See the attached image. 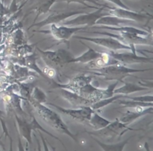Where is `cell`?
Listing matches in <instances>:
<instances>
[{
    "label": "cell",
    "mask_w": 153,
    "mask_h": 151,
    "mask_svg": "<svg viewBox=\"0 0 153 151\" xmlns=\"http://www.w3.org/2000/svg\"><path fill=\"white\" fill-rule=\"evenodd\" d=\"M134 21L128 20V19H121V18L117 17V16L108 15V16H105L98 19L97 24L99 25H103L105 26H111V27H120L121 24H128Z\"/></svg>",
    "instance_id": "obj_18"
},
{
    "label": "cell",
    "mask_w": 153,
    "mask_h": 151,
    "mask_svg": "<svg viewBox=\"0 0 153 151\" xmlns=\"http://www.w3.org/2000/svg\"><path fill=\"white\" fill-rule=\"evenodd\" d=\"M139 85L143 87H146L147 89H153V80H142L139 82Z\"/></svg>",
    "instance_id": "obj_27"
},
{
    "label": "cell",
    "mask_w": 153,
    "mask_h": 151,
    "mask_svg": "<svg viewBox=\"0 0 153 151\" xmlns=\"http://www.w3.org/2000/svg\"><path fill=\"white\" fill-rule=\"evenodd\" d=\"M30 103L34 107V110H36L39 117L42 119V120L45 123L47 124L51 127L58 130V132L69 136L72 139H73L75 141L77 142L78 140L77 138H76V136H75L74 134H73L69 130L67 126L63 122L59 115L57 114L55 112L52 111L51 109L46 107V106L43 105L41 103L37 102L34 100L31 99L30 100Z\"/></svg>",
    "instance_id": "obj_1"
},
{
    "label": "cell",
    "mask_w": 153,
    "mask_h": 151,
    "mask_svg": "<svg viewBox=\"0 0 153 151\" xmlns=\"http://www.w3.org/2000/svg\"><path fill=\"white\" fill-rule=\"evenodd\" d=\"M81 43L88 48V52H86L82 55L78 57L73 58L71 60V63H91L93 62V61L97 60V59H99L101 57L102 52H97L94 49H93L92 48L89 47L88 45L84 43L83 42H81Z\"/></svg>",
    "instance_id": "obj_17"
},
{
    "label": "cell",
    "mask_w": 153,
    "mask_h": 151,
    "mask_svg": "<svg viewBox=\"0 0 153 151\" xmlns=\"http://www.w3.org/2000/svg\"><path fill=\"white\" fill-rule=\"evenodd\" d=\"M41 55L42 58L49 67H62L68 63H71L73 57L65 50H58L57 52H43L37 49Z\"/></svg>",
    "instance_id": "obj_6"
},
{
    "label": "cell",
    "mask_w": 153,
    "mask_h": 151,
    "mask_svg": "<svg viewBox=\"0 0 153 151\" xmlns=\"http://www.w3.org/2000/svg\"><path fill=\"white\" fill-rule=\"evenodd\" d=\"M149 80H153V78H152V79H149Z\"/></svg>",
    "instance_id": "obj_37"
},
{
    "label": "cell",
    "mask_w": 153,
    "mask_h": 151,
    "mask_svg": "<svg viewBox=\"0 0 153 151\" xmlns=\"http://www.w3.org/2000/svg\"><path fill=\"white\" fill-rule=\"evenodd\" d=\"M62 1H66V2H67V3H71V2L79 3V4H83V5L87 6V7H92V8H97V7H91V6L88 5L87 2L93 3V4H94L95 5L100 6V7H102V6L105 5V4H100V3L98 1V0H62Z\"/></svg>",
    "instance_id": "obj_24"
},
{
    "label": "cell",
    "mask_w": 153,
    "mask_h": 151,
    "mask_svg": "<svg viewBox=\"0 0 153 151\" xmlns=\"http://www.w3.org/2000/svg\"><path fill=\"white\" fill-rule=\"evenodd\" d=\"M108 1H110V2L113 3L114 4L117 6V7H120V8H123V9H127V10H131L129 7H127L123 2L121 0H106Z\"/></svg>",
    "instance_id": "obj_28"
},
{
    "label": "cell",
    "mask_w": 153,
    "mask_h": 151,
    "mask_svg": "<svg viewBox=\"0 0 153 151\" xmlns=\"http://www.w3.org/2000/svg\"><path fill=\"white\" fill-rule=\"evenodd\" d=\"M86 12L82 11V10H72V11H52V14L49 15L46 19H43L41 22H38V23L33 24L29 28H31L33 26H38V27H43L44 25H49V24H59L64 22L66 19L73 16L74 15L77 14H82V13H85Z\"/></svg>",
    "instance_id": "obj_13"
},
{
    "label": "cell",
    "mask_w": 153,
    "mask_h": 151,
    "mask_svg": "<svg viewBox=\"0 0 153 151\" xmlns=\"http://www.w3.org/2000/svg\"><path fill=\"white\" fill-rule=\"evenodd\" d=\"M92 80V77L89 76H80L73 78L68 84L63 85V84H57L58 87H61L62 89H69L70 92L77 93L78 91L87 84L90 83Z\"/></svg>",
    "instance_id": "obj_15"
},
{
    "label": "cell",
    "mask_w": 153,
    "mask_h": 151,
    "mask_svg": "<svg viewBox=\"0 0 153 151\" xmlns=\"http://www.w3.org/2000/svg\"><path fill=\"white\" fill-rule=\"evenodd\" d=\"M0 151H1V150H0Z\"/></svg>",
    "instance_id": "obj_38"
},
{
    "label": "cell",
    "mask_w": 153,
    "mask_h": 151,
    "mask_svg": "<svg viewBox=\"0 0 153 151\" xmlns=\"http://www.w3.org/2000/svg\"><path fill=\"white\" fill-rule=\"evenodd\" d=\"M144 148H145V150H146V151H151L150 148H149V144H148L147 142H146L144 144Z\"/></svg>",
    "instance_id": "obj_34"
},
{
    "label": "cell",
    "mask_w": 153,
    "mask_h": 151,
    "mask_svg": "<svg viewBox=\"0 0 153 151\" xmlns=\"http://www.w3.org/2000/svg\"><path fill=\"white\" fill-rule=\"evenodd\" d=\"M75 39L82 40H87V41L91 42L98 46H102L106 48L111 51H117L120 49H126V50H129L131 52H136L135 46H126L123 43H120L119 40H116L112 37H105V38H97V37H80V36H74Z\"/></svg>",
    "instance_id": "obj_7"
},
{
    "label": "cell",
    "mask_w": 153,
    "mask_h": 151,
    "mask_svg": "<svg viewBox=\"0 0 153 151\" xmlns=\"http://www.w3.org/2000/svg\"><path fill=\"white\" fill-rule=\"evenodd\" d=\"M27 1V0H13L12 1V7H14L15 9H16L17 6L19 5V8H21L22 6L25 4V2Z\"/></svg>",
    "instance_id": "obj_30"
},
{
    "label": "cell",
    "mask_w": 153,
    "mask_h": 151,
    "mask_svg": "<svg viewBox=\"0 0 153 151\" xmlns=\"http://www.w3.org/2000/svg\"><path fill=\"white\" fill-rule=\"evenodd\" d=\"M92 138L97 143L99 146L102 148V150L103 151H123L124 147L125 146L128 144V141H129L130 138H127L125 141H123L121 142L116 143V144H105V143H103L102 141H99L98 139H97L96 138L92 136Z\"/></svg>",
    "instance_id": "obj_19"
},
{
    "label": "cell",
    "mask_w": 153,
    "mask_h": 151,
    "mask_svg": "<svg viewBox=\"0 0 153 151\" xmlns=\"http://www.w3.org/2000/svg\"><path fill=\"white\" fill-rule=\"evenodd\" d=\"M107 10L109 12L110 15L121 18V19H128L131 21H137V22H143L146 19H153V16L149 14L138 13V12L133 11L131 10L120 8L117 7H110L108 6Z\"/></svg>",
    "instance_id": "obj_12"
},
{
    "label": "cell",
    "mask_w": 153,
    "mask_h": 151,
    "mask_svg": "<svg viewBox=\"0 0 153 151\" xmlns=\"http://www.w3.org/2000/svg\"><path fill=\"white\" fill-rule=\"evenodd\" d=\"M93 34H101V35L108 36L119 40L120 43L126 45V46H135V45H149L153 46V41L149 37H145L137 34H129V33H119L118 34H111L108 32H102V31H93Z\"/></svg>",
    "instance_id": "obj_5"
},
{
    "label": "cell",
    "mask_w": 153,
    "mask_h": 151,
    "mask_svg": "<svg viewBox=\"0 0 153 151\" xmlns=\"http://www.w3.org/2000/svg\"><path fill=\"white\" fill-rule=\"evenodd\" d=\"M52 150H53V151H56V150H55V147H52Z\"/></svg>",
    "instance_id": "obj_36"
},
{
    "label": "cell",
    "mask_w": 153,
    "mask_h": 151,
    "mask_svg": "<svg viewBox=\"0 0 153 151\" xmlns=\"http://www.w3.org/2000/svg\"><path fill=\"white\" fill-rule=\"evenodd\" d=\"M34 137L36 138V140H37V151H42L41 150V148H40V141H39L38 138H37L36 136H34Z\"/></svg>",
    "instance_id": "obj_33"
},
{
    "label": "cell",
    "mask_w": 153,
    "mask_h": 151,
    "mask_svg": "<svg viewBox=\"0 0 153 151\" xmlns=\"http://www.w3.org/2000/svg\"><path fill=\"white\" fill-rule=\"evenodd\" d=\"M16 121H17L18 126H19V133H20V135L22 136L23 137L25 140H26V141L28 144H31V131H32L33 130L38 129V130H40L43 131V133H46L47 135L50 136L52 137V138L58 140V141H59L60 142L63 144V145H64L63 142L59 139V138H57V137H55V136L52 135V133H50L48 132V131H46V130L43 129V127H40V125H39V124L36 122L35 119H34V118H33L32 120H31V123H28V122H26L25 119H19L17 116H16Z\"/></svg>",
    "instance_id": "obj_10"
},
{
    "label": "cell",
    "mask_w": 153,
    "mask_h": 151,
    "mask_svg": "<svg viewBox=\"0 0 153 151\" xmlns=\"http://www.w3.org/2000/svg\"><path fill=\"white\" fill-rule=\"evenodd\" d=\"M111 122L106 120L104 118L100 116L98 113L94 112L93 114L92 117L90 119L89 122H88V125L91 127L94 128L95 130H98L102 129V128L105 127L106 126L109 124Z\"/></svg>",
    "instance_id": "obj_21"
},
{
    "label": "cell",
    "mask_w": 153,
    "mask_h": 151,
    "mask_svg": "<svg viewBox=\"0 0 153 151\" xmlns=\"http://www.w3.org/2000/svg\"><path fill=\"white\" fill-rule=\"evenodd\" d=\"M108 5L105 4L104 6L99 8L96 12L89 13H82L80 16H78L76 18L73 19L64 21L61 22V25L65 26H78V25H87L88 26H92L97 24L98 19L102 18V16H108L110 15L109 12L107 10V7Z\"/></svg>",
    "instance_id": "obj_3"
},
{
    "label": "cell",
    "mask_w": 153,
    "mask_h": 151,
    "mask_svg": "<svg viewBox=\"0 0 153 151\" xmlns=\"http://www.w3.org/2000/svg\"><path fill=\"white\" fill-rule=\"evenodd\" d=\"M147 114H153V107H147L142 111H137V110L130 111V110H128L124 114H123L119 119H117L121 123L128 126L129 124L132 123L136 119Z\"/></svg>",
    "instance_id": "obj_16"
},
{
    "label": "cell",
    "mask_w": 153,
    "mask_h": 151,
    "mask_svg": "<svg viewBox=\"0 0 153 151\" xmlns=\"http://www.w3.org/2000/svg\"><path fill=\"white\" fill-rule=\"evenodd\" d=\"M61 94L64 98L69 101L73 107H82L89 106L91 107L94 103L91 102L88 99H86L84 97L75 93V92H70V91L66 90L65 89H61Z\"/></svg>",
    "instance_id": "obj_14"
},
{
    "label": "cell",
    "mask_w": 153,
    "mask_h": 151,
    "mask_svg": "<svg viewBox=\"0 0 153 151\" xmlns=\"http://www.w3.org/2000/svg\"><path fill=\"white\" fill-rule=\"evenodd\" d=\"M118 104L122 105L123 107H131V108H136V107H153V103L142 102V101H119Z\"/></svg>",
    "instance_id": "obj_22"
},
{
    "label": "cell",
    "mask_w": 153,
    "mask_h": 151,
    "mask_svg": "<svg viewBox=\"0 0 153 151\" xmlns=\"http://www.w3.org/2000/svg\"><path fill=\"white\" fill-rule=\"evenodd\" d=\"M137 52H146V53H150V54H153V51H149V50H137Z\"/></svg>",
    "instance_id": "obj_35"
},
{
    "label": "cell",
    "mask_w": 153,
    "mask_h": 151,
    "mask_svg": "<svg viewBox=\"0 0 153 151\" xmlns=\"http://www.w3.org/2000/svg\"><path fill=\"white\" fill-rule=\"evenodd\" d=\"M34 64H35V60H34V59H32V58H31V57H28V60H27V65H28L30 66H31V65L34 66ZM32 69H33L35 70V71H38L40 74H42V75H43V73H42V71H40V69H39L36 66V65H34V67H32Z\"/></svg>",
    "instance_id": "obj_29"
},
{
    "label": "cell",
    "mask_w": 153,
    "mask_h": 151,
    "mask_svg": "<svg viewBox=\"0 0 153 151\" xmlns=\"http://www.w3.org/2000/svg\"><path fill=\"white\" fill-rule=\"evenodd\" d=\"M128 130H134V129L128 127L127 125L121 123L118 119H117L115 122H111L108 126L102 129L93 131V132H88V133L89 135L98 136L103 139L110 141L117 136H122Z\"/></svg>",
    "instance_id": "obj_4"
},
{
    "label": "cell",
    "mask_w": 153,
    "mask_h": 151,
    "mask_svg": "<svg viewBox=\"0 0 153 151\" xmlns=\"http://www.w3.org/2000/svg\"><path fill=\"white\" fill-rule=\"evenodd\" d=\"M113 59L117 61L123 65L133 63H153V58L148 57L138 56L136 52H131V53H117L114 51H109L108 52Z\"/></svg>",
    "instance_id": "obj_11"
},
{
    "label": "cell",
    "mask_w": 153,
    "mask_h": 151,
    "mask_svg": "<svg viewBox=\"0 0 153 151\" xmlns=\"http://www.w3.org/2000/svg\"><path fill=\"white\" fill-rule=\"evenodd\" d=\"M49 104L52 107H55L58 111L70 116L76 122L83 124H88L90 119H91L94 113V110L89 106L80 107L79 109H76V110H70V109H64L60 106L55 105V104H51V103H49Z\"/></svg>",
    "instance_id": "obj_8"
},
{
    "label": "cell",
    "mask_w": 153,
    "mask_h": 151,
    "mask_svg": "<svg viewBox=\"0 0 153 151\" xmlns=\"http://www.w3.org/2000/svg\"><path fill=\"white\" fill-rule=\"evenodd\" d=\"M39 135H40V138L42 140V143H43V151H49V147H48L47 144H46V138H44V136H43V134L41 133H39Z\"/></svg>",
    "instance_id": "obj_31"
},
{
    "label": "cell",
    "mask_w": 153,
    "mask_h": 151,
    "mask_svg": "<svg viewBox=\"0 0 153 151\" xmlns=\"http://www.w3.org/2000/svg\"><path fill=\"white\" fill-rule=\"evenodd\" d=\"M43 73H44L47 77H50V78H52V77H55V75H56L55 70L53 68H51V67H46V68H44Z\"/></svg>",
    "instance_id": "obj_26"
},
{
    "label": "cell",
    "mask_w": 153,
    "mask_h": 151,
    "mask_svg": "<svg viewBox=\"0 0 153 151\" xmlns=\"http://www.w3.org/2000/svg\"><path fill=\"white\" fill-rule=\"evenodd\" d=\"M153 70L152 69H130L123 65L121 63L114 64V65L106 66L99 69H94L91 70L90 73L99 77H103L108 80H116L117 81H120L123 83V79L125 78L126 76L131 75V74L135 72H143V71Z\"/></svg>",
    "instance_id": "obj_2"
},
{
    "label": "cell",
    "mask_w": 153,
    "mask_h": 151,
    "mask_svg": "<svg viewBox=\"0 0 153 151\" xmlns=\"http://www.w3.org/2000/svg\"><path fill=\"white\" fill-rule=\"evenodd\" d=\"M125 95H116L114 97H112V98H106V99H103V100H100V101H97V102L94 103V104L91 106V108L93 109L94 110H97V109L102 108V107H105V106L108 105V104H111V103L114 102V101H117L119 98H122V97H124Z\"/></svg>",
    "instance_id": "obj_23"
},
{
    "label": "cell",
    "mask_w": 153,
    "mask_h": 151,
    "mask_svg": "<svg viewBox=\"0 0 153 151\" xmlns=\"http://www.w3.org/2000/svg\"><path fill=\"white\" fill-rule=\"evenodd\" d=\"M148 89L147 88L143 87L140 85L134 84V83H124V86L114 90V94H119V95H128V94L133 93V92H139V91H143Z\"/></svg>",
    "instance_id": "obj_20"
},
{
    "label": "cell",
    "mask_w": 153,
    "mask_h": 151,
    "mask_svg": "<svg viewBox=\"0 0 153 151\" xmlns=\"http://www.w3.org/2000/svg\"><path fill=\"white\" fill-rule=\"evenodd\" d=\"M86 27H69L65 25L58 26L56 24H51L50 30L49 31H37V32L43 34H50L56 40L59 41H68L69 39L75 34L80 31V30L85 29Z\"/></svg>",
    "instance_id": "obj_9"
},
{
    "label": "cell",
    "mask_w": 153,
    "mask_h": 151,
    "mask_svg": "<svg viewBox=\"0 0 153 151\" xmlns=\"http://www.w3.org/2000/svg\"><path fill=\"white\" fill-rule=\"evenodd\" d=\"M10 151H12L11 147H10ZM18 151H25L23 146H22V141H21V138L19 137V136H18Z\"/></svg>",
    "instance_id": "obj_32"
},
{
    "label": "cell",
    "mask_w": 153,
    "mask_h": 151,
    "mask_svg": "<svg viewBox=\"0 0 153 151\" xmlns=\"http://www.w3.org/2000/svg\"><path fill=\"white\" fill-rule=\"evenodd\" d=\"M128 99L131 100V101H142V102H147V103H153V95H143V96L134 97V98H130V97L126 96Z\"/></svg>",
    "instance_id": "obj_25"
}]
</instances>
